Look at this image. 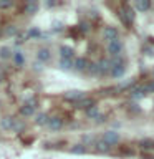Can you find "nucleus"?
<instances>
[{
	"label": "nucleus",
	"instance_id": "nucleus-15",
	"mask_svg": "<svg viewBox=\"0 0 154 159\" xmlns=\"http://www.w3.org/2000/svg\"><path fill=\"white\" fill-rule=\"evenodd\" d=\"M123 13H124V17H126V20H128V23L131 25L133 22H134V17H136V15H134V10L129 7V5H123Z\"/></svg>",
	"mask_w": 154,
	"mask_h": 159
},
{
	"label": "nucleus",
	"instance_id": "nucleus-20",
	"mask_svg": "<svg viewBox=\"0 0 154 159\" xmlns=\"http://www.w3.org/2000/svg\"><path fill=\"white\" fill-rule=\"evenodd\" d=\"M12 57H13V61H15V65H17V66H23L25 57H23L22 52H15V53H12Z\"/></svg>",
	"mask_w": 154,
	"mask_h": 159
},
{
	"label": "nucleus",
	"instance_id": "nucleus-12",
	"mask_svg": "<svg viewBox=\"0 0 154 159\" xmlns=\"http://www.w3.org/2000/svg\"><path fill=\"white\" fill-rule=\"evenodd\" d=\"M38 8H40V3L37 2V0H30V2L25 3L23 12L27 13V15H33V13H37V12H38Z\"/></svg>",
	"mask_w": 154,
	"mask_h": 159
},
{
	"label": "nucleus",
	"instance_id": "nucleus-24",
	"mask_svg": "<svg viewBox=\"0 0 154 159\" xmlns=\"http://www.w3.org/2000/svg\"><path fill=\"white\" fill-rule=\"evenodd\" d=\"M0 58H5V60H8V58H12V50H10L8 47H2L0 48Z\"/></svg>",
	"mask_w": 154,
	"mask_h": 159
},
{
	"label": "nucleus",
	"instance_id": "nucleus-28",
	"mask_svg": "<svg viewBox=\"0 0 154 159\" xmlns=\"http://www.w3.org/2000/svg\"><path fill=\"white\" fill-rule=\"evenodd\" d=\"M86 71H88L89 75H93V76H99V73H98V65H96V63H89L88 68H86Z\"/></svg>",
	"mask_w": 154,
	"mask_h": 159
},
{
	"label": "nucleus",
	"instance_id": "nucleus-11",
	"mask_svg": "<svg viewBox=\"0 0 154 159\" xmlns=\"http://www.w3.org/2000/svg\"><path fill=\"white\" fill-rule=\"evenodd\" d=\"M35 108H37V106H33V104H30V103H25L23 106L18 109V113H20V116H25V118H32L33 114H35Z\"/></svg>",
	"mask_w": 154,
	"mask_h": 159
},
{
	"label": "nucleus",
	"instance_id": "nucleus-18",
	"mask_svg": "<svg viewBox=\"0 0 154 159\" xmlns=\"http://www.w3.org/2000/svg\"><path fill=\"white\" fill-rule=\"evenodd\" d=\"M94 149H96L98 152H109L111 151V146H109V144H106L104 141H96L94 143Z\"/></svg>",
	"mask_w": 154,
	"mask_h": 159
},
{
	"label": "nucleus",
	"instance_id": "nucleus-6",
	"mask_svg": "<svg viewBox=\"0 0 154 159\" xmlns=\"http://www.w3.org/2000/svg\"><path fill=\"white\" fill-rule=\"evenodd\" d=\"M96 65H98V73H99V76L109 75V70H111V63H109V60H108V58H101Z\"/></svg>",
	"mask_w": 154,
	"mask_h": 159
},
{
	"label": "nucleus",
	"instance_id": "nucleus-4",
	"mask_svg": "<svg viewBox=\"0 0 154 159\" xmlns=\"http://www.w3.org/2000/svg\"><path fill=\"white\" fill-rule=\"evenodd\" d=\"M128 93H129V96H131V99H141V98H144V94H146V89H144V84H134Z\"/></svg>",
	"mask_w": 154,
	"mask_h": 159
},
{
	"label": "nucleus",
	"instance_id": "nucleus-29",
	"mask_svg": "<svg viewBox=\"0 0 154 159\" xmlns=\"http://www.w3.org/2000/svg\"><path fill=\"white\" fill-rule=\"evenodd\" d=\"M40 35H42V33H40L38 28H32V30H28V32H27V38H38Z\"/></svg>",
	"mask_w": 154,
	"mask_h": 159
},
{
	"label": "nucleus",
	"instance_id": "nucleus-26",
	"mask_svg": "<svg viewBox=\"0 0 154 159\" xmlns=\"http://www.w3.org/2000/svg\"><path fill=\"white\" fill-rule=\"evenodd\" d=\"M60 68L61 70H71L73 68V60H60Z\"/></svg>",
	"mask_w": 154,
	"mask_h": 159
},
{
	"label": "nucleus",
	"instance_id": "nucleus-16",
	"mask_svg": "<svg viewBox=\"0 0 154 159\" xmlns=\"http://www.w3.org/2000/svg\"><path fill=\"white\" fill-rule=\"evenodd\" d=\"M50 121V116L47 113H40L35 116V124H38V126H45V124H48Z\"/></svg>",
	"mask_w": 154,
	"mask_h": 159
},
{
	"label": "nucleus",
	"instance_id": "nucleus-22",
	"mask_svg": "<svg viewBox=\"0 0 154 159\" xmlns=\"http://www.w3.org/2000/svg\"><path fill=\"white\" fill-rule=\"evenodd\" d=\"M86 116L89 118V119H96L98 118V114H99V109H98V106H93V108H89V109H86Z\"/></svg>",
	"mask_w": 154,
	"mask_h": 159
},
{
	"label": "nucleus",
	"instance_id": "nucleus-23",
	"mask_svg": "<svg viewBox=\"0 0 154 159\" xmlns=\"http://www.w3.org/2000/svg\"><path fill=\"white\" fill-rule=\"evenodd\" d=\"M70 151L73 154H84L86 152V146H83V144H75V146H71Z\"/></svg>",
	"mask_w": 154,
	"mask_h": 159
},
{
	"label": "nucleus",
	"instance_id": "nucleus-14",
	"mask_svg": "<svg viewBox=\"0 0 154 159\" xmlns=\"http://www.w3.org/2000/svg\"><path fill=\"white\" fill-rule=\"evenodd\" d=\"M37 58L42 63H47V61H50V58H52V52H50L48 48H40L38 53H37Z\"/></svg>",
	"mask_w": 154,
	"mask_h": 159
},
{
	"label": "nucleus",
	"instance_id": "nucleus-19",
	"mask_svg": "<svg viewBox=\"0 0 154 159\" xmlns=\"http://www.w3.org/2000/svg\"><path fill=\"white\" fill-rule=\"evenodd\" d=\"M136 8L139 12H147L151 8V2L149 0H139V2H136Z\"/></svg>",
	"mask_w": 154,
	"mask_h": 159
},
{
	"label": "nucleus",
	"instance_id": "nucleus-32",
	"mask_svg": "<svg viewBox=\"0 0 154 159\" xmlns=\"http://www.w3.org/2000/svg\"><path fill=\"white\" fill-rule=\"evenodd\" d=\"M94 121H96V123H103V121H104V116H103L101 113H99V114H98V118L94 119Z\"/></svg>",
	"mask_w": 154,
	"mask_h": 159
},
{
	"label": "nucleus",
	"instance_id": "nucleus-3",
	"mask_svg": "<svg viewBox=\"0 0 154 159\" xmlns=\"http://www.w3.org/2000/svg\"><path fill=\"white\" fill-rule=\"evenodd\" d=\"M103 38L106 42H113V40H118L119 38V32L116 27H104L103 28Z\"/></svg>",
	"mask_w": 154,
	"mask_h": 159
},
{
	"label": "nucleus",
	"instance_id": "nucleus-1",
	"mask_svg": "<svg viewBox=\"0 0 154 159\" xmlns=\"http://www.w3.org/2000/svg\"><path fill=\"white\" fill-rule=\"evenodd\" d=\"M123 50H124V45L121 40H113V42H108V47H106V52L109 53V57L114 58V57H123Z\"/></svg>",
	"mask_w": 154,
	"mask_h": 159
},
{
	"label": "nucleus",
	"instance_id": "nucleus-30",
	"mask_svg": "<svg viewBox=\"0 0 154 159\" xmlns=\"http://www.w3.org/2000/svg\"><path fill=\"white\" fill-rule=\"evenodd\" d=\"M10 7H13V0H0V8L7 10Z\"/></svg>",
	"mask_w": 154,
	"mask_h": 159
},
{
	"label": "nucleus",
	"instance_id": "nucleus-17",
	"mask_svg": "<svg viewBox=\"0 0 154 159\" xmlns=\"http://www.w3.org/2000/svg\"><path fill=\"white\" fill-rule=\"evenodd\" d=\"M13 121H15V119L12 116H5V118H2V121H0V126H2L3 129H7V131H12Z\"/></svg>",
	"mask_w": 154,
	"mask_h": 159
},
{
	"label": "nucleus",
	"instance_id": "nucleus-33",
	"mask_svg": "<svg viewBox=\"0 0 154 159\" xmlns=\"http://www.w3.org/2000/svg\"><path fill=\"white\" fill-rule=\"evenodd\" d=\"M79 27H81V30H83V32H88V30H89L88 23H81V25H79Z\"/></svg>",
	"mask_w": 154,
	"mask_h": 159
},
{
	"label": "nucleus",
	"instance_id": "nucleus-5",
	"mask_svg": "<svg viewBox=\"0 0 154 159\" xmlns=\"http://www.w3.org/2000/svg\"><path fill=\"white\" fill-rule=\"evenodd\" d=\"M76 104V108L78 109H89V108H93V106H96V101H94V98H89V96H84V98H81L79 101H76L75 103Z\"/></svg>",
	"mask_w": 154,
	"mask_h": 159
},
{
	"label": "nucleus",
	"instance_id": "nucleus-10",
	"mask_svg": "<svg viewBox=\"0 0 154 159\" xmlns=\"http://www.w3.org/2000/svg\"><path fill=\"white\" fill-rule=\"evenodd\" d=\"M60 57H61V60H73L75 50L71 47H68V45H61L60 47Z\"/></svg>",
	"mask_w": 154,
	"mask_h": 159
},
{
	"label": "nucleus",
	"instance_id": "nucleus-9",
	"mask_svg": "<svg viewBox=\"0 0 154 159\" xmlns=\"http://www.w3.org/2000/svg\"><path fill=\"white\" fill-rule=\"evenodd\" d=\"M88 65H89V61L84 57H79L76 60H73V68L76 70V71H86Z\"/></svg>",
	"mask_w": 154,
	"mask_h": 159
},
{
	"label": "nucleus",
	"instance_id": "nucleus-7",
	"mask_svg": "<svg viewBox=\"0 0 154 159\" xmlns=\"http://www.w3.org/2000/svg\"><path fill=\"white\" fill-rule=\"evenodd\" d=\"M63 98L66 99V101H79L81 98H84V93L83 91H79V89H71V91H66L63 94Z\"/></svg>",
	"mask_w": 154,
	"mask_h": 159
},
{
	"label": "nucleus",
	"instance_id": "nucleus-2",
	"mask_svg": "<svg viewBox=\"0 0 154 159\" xmlns=\"http://www.w3.org/2000/svg\"><path fill=\"white\" fill-rule=\"evenodd\" d=\"M119 139H121L119 133H116V131H106V133H103L101 141H104L106 144H109V146L113 148L114 144H118V143H119Z\"/></svg>",
	"mask_w": 154,
	"mask_h": 159
},
{
	"label": "nucleus",
	"instance_id": "nucleus-21",
	"mask_svg": "<svg viewBox=\"0 0 154 159\" xmlns=\"http://www.w3.org/2000/svg\"><path fill=\"white\" fill-rule=\"evenodd\" d=\"M12 131H15V133H22V131H25V123L22 121V119H15Z\"/></svg>",
	"mask_w": 154,
	"mask_h": 159
},
{
	"label": "nucleus",
	"instance_id": "nucleus-8",
	"mask_svg": "<svg viewBox=\"0 0 154 159\" xmlns=\"http://www.w3.org/2000/svg\"><path fill=\"white\" fill-rule=\"evenodd\" d=\"M124 73H126V63L114 65V66H111V70H109V75H111L113 78H121Z\"/></svg>",
	"mask_w": 154,
	"mask_h": 159
},
{
	"label": "nucleus",
	"instance_id": "nucleus-25",
	"mask_svg": "<svg viewBox=\"0 0 154 159\" xmlns=\"http://www.w3.org/2000/svg\"><path fill=\"white\" fill-rule=\"evenodd\" d=\"M139 146H141L143 149H146V151H149V149H154V141H151V139H144V141L139 143Z\"/></svg>",
	"mask_w": 154,
	"mask_h": 159
},
{
	"label": "nucleus",
	"instance_id": "nucleus-31",
	"mask_svg": "<svg viewBox=\"0 0 154 159\" xmlns=\"http://www.w3.org/2000/svg\"><path fill=\"white\" fill-rule=\"evenodd\" d=\"M144 89H146V94L147 93H154V80H152V81H149L147 84H144Z\"/></svg>",
	"mask_w": 154,
	"mask_h": 159
},
{
	"label": "nucleus",
	"instance_id": "nucleus-27",
	"mask_svg": "<svg viewBox=\"0 0 154 159\" xmlns=\"http://www.w3.org/2000/svg\"><path fill=\"white\" fill-rule=\"evenodd\" d=\"M18 33V27H15V25H8L7 28H5V35L7 37H13V35Z\"/></svg>",
	"mask_w": 154,
	"mask_h": 159
},
{
	"label": "nucleus",
	"instance_id": "nucleus-13",
	"mask_svg": "<svg viewBox=\"0 0 154 159\" xmlns=\"http://www.w3.org/2000/svg\"><path fill=\"white\" fill-rule=\"evenodd\" d=\"M48 128L52 129V131H58V129H61V128H63V119L60 118V116H53V118H50V121H48Z\"/></svg>",
	"mask_w": 154,
	"mask_h": 159
}]
</instances>
